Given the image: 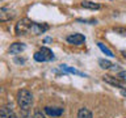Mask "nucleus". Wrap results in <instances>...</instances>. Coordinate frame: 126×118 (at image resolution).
<instances>
[{
  "label": "nucleus",
  "instance_id": "dca6fc26",
  "mask_svg": "<svg viewBox=\"0 0 126 118\" xmlns=\"http://www.w3.org/2000/svg\"><path fill=\"white\" fill-rule=\"evenodd\" d=\"M113 31L121 35H126V29H124V28H113Z\"/></svg>",
  "mask_w": 126,
  "mask_h": 118
},
{
  "label": "nucleus",
  "instance_id": "6e6552de",
  "mask_svg": "<svg viewBox=\"0 0 126 118\" xmlns=\"http://www.w3.org/2000/svg\"><path fill=\"white\" fill-rule=\"evenodd\" d=\"M47 29H49V26L45 25V24H37V22H34L33 26H32L30 33H33V34H35V35H39V34L45 33Z\"/></svg>",
  "mask_w": 126,
  "mask_h": 118
},
{
  "label": "nucleus",
  "instance_id": "2eb2a0df",
  "mask_svg": "<svg viewBox=\"0 0 126 118\" xmlns=\"http://www.w3.org/2000/svg\"><path fill=\"white\" fill-rule=\"evenodd\" d=\"M98 64L101 66V68H112V63H110L109 60H106V59H100L98 60Z\"/></svg>",
  "mask_w": 126,
  "mask_h": 118
},
{
  "label": "nucleus",
  "instance_id": "0eeeda50",
  "mask_svg": "<svg viewBox=\"0 0 126 118\" xmlns=\"http://www.w3.org/2000/svg\"><path fill=\"white\" fill-rule=\"evenodd\" d=\"M0 118H17V116L9 106L5 105L0 108Z\"/></svg>",
  "mask_w": 126,
  "mask_h": 118
},
{
  "label": "nucleus",
  "instance_id": "ddd939ff",
  "mask_svg": "<svg viewBox=\"0 0 126 118\" xmlns=\"http://www.w3.org/2000/svg\"><path fill=\"white\" fill-rule=\"evenodd\" d=\"M78 118H92V113L89 109L87 108H81L78 112Z\"/></svg>",
  "mask_w": 126,
  "mask_h": 118
},
{
  "label": "nucleus",
  "instance_id": "39448f33",
  "mask_svg": "<svg viewBox=\"0 0 126 118\" xmlns=\"http://www.w3.org/2000/svg\"><path fill=\"white\" fill-rule=\"evenodd\" d=\"M15 17V12L9 9V8L1 7L0 8V22H5V21H11Z\"/></svg>",
  "mask_w": 126,
  "mask_h": 118
},
{
  "label": "nucleus",
  "instance_id": "7ed1b4c3",
  "mask_svg": "<svg viewBox=\"0 0 126 118\" xmlns=\"http://www.w3.org/2000/svg\"><path fill=\"white\" fill-rule=\"evenodd\" d=\"M34 59L37 62H50L54 59V54L53 51L50 49H47V47H42L39 51L34 54Z\"/></svg>",
  "mask_w": 126,
  "mask_h": 118
},
{
  "label": "nucleus",
  "instance_id": "9b49d317",
  "mask_svg": "<svg viewBox=\"0 0 126 118\" xmlns=\"http://www.w3.org/2000/svg\"><path fill=\"white\" fill-rule=\"evenodd\" d=\"M61 68H62L63 71H66V72H70V74L78 75V76H87L85 74H83V72H80V71L75 70V68H72V67H68V66H66V64H62V66H61Z\"/></svg>",
  "mask_w": 126,
  "mask_h": 118
},
{
  "label": "nucleus",
  "instance_id": "9d476101",
  "mask_svg": "<svg viewBox=\"0 0 126 118\" xmlns=\"http://www.w3.org/2000/svg\"><path fill=\"white\" fill-rule=\"evenodd\" d=\"M24 50H25V45L21 42H15V43H12L11 47H9V51L12 54H18Z\"/></svg>",
  "mask_w": 126,
  "mask_h": 118
},
{
  "label": "nucleus",
  "instance_id": "aec40b11",
  "mask_svg": "<svg viewBox=\"0 0 126 118\" xmlns=\"http://www.w3.org/2000/svg\"><path fill=\"white\" fill-rule=\"evenodd\" d=\"M122 55H124V58L126 59V51H122Z\"/></svg>",
  "mask_w": 126,
  "mask_h": 118
},
{
  "label": "nucleus",
  "instance_id": "f8f14e48",
  "mask_svg": "<svg viewBox=\"0 0 126 118\" xmlns=\"http://www.w3.org/2000/svg\"><path fill=\"white\" fill-rule=\"evenodd\" d=\"M81 7L83 8H87V9H92V11H96V9H100V4L97 3H93V1H83L81 3Z\"/></svg>",
  "mask_w": 126,
  "mask_h": 118
},
{
  "label": "nucleus",
  "instance_id": "f257e3e1",
  "mask_svg": "<svg viewBox=\"0 0 126 118\" xmlns=\"http://www.w3.org/2000/svg\"><path fill=\"white\" fill-rule=\"evenodd\" d=\"M17 104L22 110H28L33 105V94L28 89H20L17 92Z\"/></svg>",
  "mask_w": 126,
  "mask_h": 118
},
{
  "label": "nucleus",
  "instance_id": "423d86ee",
  "mask_svg": "<svg viewBox=\"0 0 126 118\" xmlns=\"http://www.w3.org/2000/svg\"><path fill=\"white\" fill-rule=\"evenodd\" d=\"M84 41H85V37L80 33H74L67 37V42L71 43V45H81Z\"/></svg>",
  "mask_w": 126,
  "mask_h": 118
},
{
  "label": "nucleus",
  "instance_id": "4be33fe9",
  "mask_svg": "<svg viewBox=\"0 0 126 118\" xmlns=\"http://www.w3.org/2000/svg\"><path fill=\"white\" fill-rule=\"evenodd\" d=\"M0 92H1V89H0Z\"/></svg>",
  "mask_w": 126,
  "mask_h": 118
},
{
  "label": "nucleus",
  "instance_id": "6ab92c4d",
  "mask_svg": "<svg viewBox=\"0 0 126 118\" xmlns=\"http://www.w3.org/2000/svg\"><path fill=\"white\" fill-rule=\"evenodd\" d=\"M22 118H32L30 116H29V114H28L26 113V110H24V114H22Z\"/></svg>",
  "mask_w": 126,
  "mask_h": 118
},
{
  "label": "nucleus",
  "instance_id": "4468645a",
  "mask_svg": "<svg viewBox=\"0 0 126 118\" xmlns=\"http://www.w3.org/2000/svg\"><path fill=\"white\" fill-rule=\"evenodd\" d=\"M97 46L100 47V50H101V51H102V53H104V54H106V55H108V57H114L112 51H110V50H109V49H108V47H106V46H104V43L98 42V43H97Z\"/></svg>",
  "mask_w": 126,
  "mask_h": 118
},
{
  "label": "nucleus",
  "instance_id": "a211bd4d",
  "mask_svg": "<svg viewBox=\"0 0 126 118\" xmlns=\"http://www.w3.org/2000/svg\"><path fill=\"white\" fill-rule=\"evenodd\" d=\"M118 76H120L121 79H124V80H126V71H121Z\"/></svg>",
  "mask_w": 126,
  "mask_h": 118
},
{
  "label": "nucleus",
  "instance_id": "20e7f679",
  "mask_svg": "<svg viewBox=\"0 0 126 118\" xmlns=\"http://www.w3.org/2000/svg\"><path fill=\"white\" fill-rule=\"evenodd\" d=\"M104 81L108 83V84L113 85V87H117V88H121L126 90V80L121 77H116V76H110V75H105L104 76Z\"/></svg>",
  "mask_w": 126,
  "mask_h": 118
},
{
  "label": "nucleus",
  "instance_id": "412c9836",
  "mask_svg": "<svg viewBox=\"0 0 126 118\" xmlns=\"http://www.w3.org/2000/svg\"><path fill=\"white\" fill-rule=\"evenodd\" d=\"M122 94H124V96H125V97H126V92H124V93H122Z\"/></svg>",
  "mask_w": 126,
  "mask_h": 118
},
{
  "label": "nucleus",
  "instance_id": "1a4fd4ad",
  "mask_svg": "<svg viewBox=\"0 0 126 118\" xmlns=\"http://www.w3.org/2000/svg\"><path fill=\"white\" fill-rule=\"evenodd\" d=\"M45 113L51 116V117H59V116L63 114V109L62 108H51V106H46Z\"/></svg>",
  "mask_w": 126,
  "mask_h": 118
},
{
  "label": "nucleus",
  "instance_id": "f03ea898",
  "mask_svg": "<svg viewBox=\"0 0 126 118\" xmlns=\"http://www.w3.org/2000/svg\"><path fill=\"white\" fill-rule=\"evenodd\" d=\"M33 24L34 22L32 21V20H29V18H21L15 26L16 35H26L28 33H30Z\"/></svg>",
  "mask_w": 126,
  "mask_h": 118
},
{
  "label": "nucleus",
  "instance_id": "f3484780",
  "mask_svg": "<svg viewBox=\"0 0 126 118\" xmlns=\"http://www.w3.org/2000/svg\"><path fill=\"white\" fill-rule=\"evenodd\" d=\"M33 118H46L45 116H43V114L39 112V110H37V112L34 113V116H33Z\"/></svg>",
  "mask_w": 126,
  "mask_h": 118
}]
</instances>
